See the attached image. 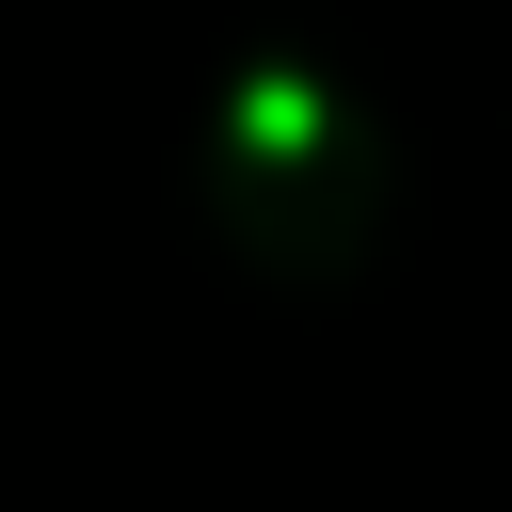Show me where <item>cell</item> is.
<instances>
[{"label":"cell","mask_w":512,"mask_h":512,"mask_svg":"<svg viewBox=\"0 0 512 512\" xmlns=\"http://www.w3.org/2000/svg\"><path fill=\"white\" fill-rule=\"evenodd\" d=\"M240 128H256V144H304L320 112H304V80H256V96H240Z\"/></svg>","instance_id":"6da1fadb"}]
</instances>
